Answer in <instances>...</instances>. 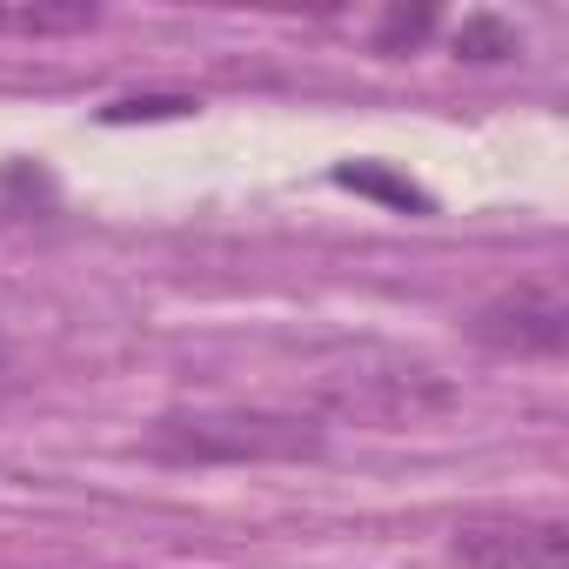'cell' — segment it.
<instances>
[{
  "label": "cell",
  "mask_w": 569,
  "mask_h": 569,
  "mask_svg": "<svg viewBox=\"0 0 569 569\" xmlns=\"http://www.w3.org/2000/svg\"><path fill=\"white\" fill-rule=\"evenodd\" d=\"M449 556L462 569H569V529L556 516H469Z\"/></svg>",
  "instance_id": "cell-3"
},
{
  "label": "cell",
  "mask_w": 569,
  "mask_h": 569,
  "mask_svg": "<svg viewBox=\"0 0 569 569\" xmlns=\"http://www.w3.org/2000/svg\"><path fill=\"white\" fill-rule=\"evenodd\" d=\"M322 416L336 422H376V429H416L456 409V389L422 369V362H396V356H362L356 369H336L316 382Z\"/></svg>",
  "instance_id": "cell-2"
},
{
  "label": "cell",
  "mask_w": 569,
  "mask_h": 569,
  "mask_svg": "<svg viewBox=\"0 0 569 569\" xmlns=\"http://www.w3.org/2000/svg\"><path fill=\"white\" fill-rule=\"evenodd\" d=\"M522 54V34L496 14H469L456 28V61H516Z\"/></svg>",
  "instance_id": "cell-6"
},
{
  "label": "cell",
  "mask_w": 569,
  "mask_h": 569,
  "mask_svg": "<svg viewBox=\"0 0 569 569\" xmlns=\"http://www.w3.org/2000/svg\"><path fill=\"white\" fill-rule=\"evenodd\" d=\"M101 21L94 0H0V41H68Z\"/></svg>",
  "instance_id": "cell-5"
},
{
  "label": "cell",
  "mask_w": 569,
  "mask_h": 569,
  "mask_svg": "<svg viewBox=\"0 0 569 569\" xmlns=\"http://www.w3.org/2000/svg\"><path fill=\"white\" fill-rule=\"evenodd\" d=\"M168 462H302L322 456V422L296 409H174L148 429Z\"/></svg>",
  "instance_id": "cell-1"
},
{
  "label": "cell",
  "mask_w": 569,
  "mask_h": 569,
  "mask_svg": "<svg viewBox=\"0 0 569 569\" xmlns=\"http://www.w3.org/2000/svg\"><path fill=\"white\" fill-rule=\"evenodd\" d=\"M181 114H194V101H188V94H128V101L101 108V121H108V128H128V121H181Z\"/></svg>",
  "instance_id": "cell-8"
},
{
  "label": "cell",
  "mask_w": 569,
  "mask_h": 569,
  "mask_svg": "<svg viewBox=\"0 0 569 569\" xmlns=\"http://www.w3.org/2000/svg\"><path fill=\"white\" fill-rule=\"evenodd\" d=\"M336 181L342 188H356V194H376V201H396V208H429V194L422 188H409L402 174H382V168H369V161H356V168H336Z\"/></svg>",
  "instance_id": "cell-7"
},
{
  "label": "cell",
  "mask_w": 569,
  "mask_h": 569,
  "mask_svg": "<svg viewBox=\"0 0 569 569\" xmlns=\"http://www.w3.org/2000/svg\"><path fill=\"white\" fill-rule=\"evenodd\" d=\"M469 336L496 356H556L569 342V302L549 281H516V289H502L476 309Z\"/></svg>",
  "instance_id": "cell-4"
},
{
  "label": "cell",
  "mask_w": 569,
  "mask_h": 569,
  "mask_svg": "<svg viewBox=\"0 0 569 569\" xmlns=\"http://www.w3.org/2000/svg\"><path fill=\"white\" fill-rule=\"evenodd\" d=\"M429 28H436V14L429 8H396L382 28H376V54H402V48H416V41H429Z\"/></svg>",
  "instance_id": "cell-9"
}]
</instances>
